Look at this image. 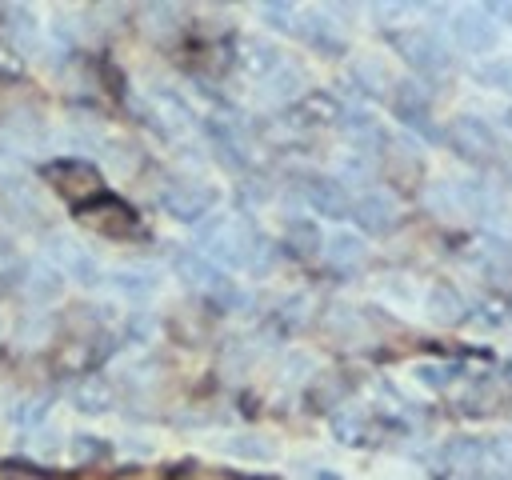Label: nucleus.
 I'll return each mask as SVG.
<instances>
[{"label":"nucleus","instance_id":"obj_17","mask_svg":"<svg viewBox=\"0 0 512 480\" xmlns=\"http://www.w3.org/2000/svg\"><path fill=\"white\" fill-rule=\"evenodd\" d=\"M320 256H324L328 264H336V268H352V264L364 260V236H360V232H348V228H336V232L324 236Z\"/></svg>","mask_w":512,"mask_h":480},{"label":"nucleus","instance_id":"obj_7","mask_svg":"<svg viewBox=\"0 0 512 480\" xmlns=\"http://www.w3.org/2000/svg\"><path fill=\"white\" fill-rule=\"evenodd\" d=\"M448 140H452V144H456V152H464L468 160H488V156H496V152H500V136H496V128H492L488 120L472 116V112H464V116H456V120H452Z\"/></svg>","mask_w":512,"mask_h":480},{"label":"nucleus","instance_id":"obj_25","mask_svg":"<svg viewBox=\"0 0 512 480\" xmlns=\"http://www.w3.org/2000/svg\"><path fill=\"white\" fill-rule=\"evenodd\" d=\"M484 460H492L500 476H512V432H500V436L484 440Z\"/></svg>","mask_w":512,"mask_h":480},{"label":"nucleus","instance_id":"obj_9","mask_svg":"<svg viewBox=\"0 0 512 480\" xmlns=\"http://www.w3.org/2000/svg\"><path fill=\"white\" fill-rule=\"evenodd\" d=\"M396 200L392 196H384V192H360V196H352V208H348V220L352 224H360V232H368V236H384V232H392L396 228Z\"/></svg>","mask_w":512,"mask_h":480},{"label":"nucleus","instance_id":"obj_14","mask_svg":"<svg viewBox=\"0 0 512 480\" xmlns=\"http://www.w3.org/2000/svg\"><path fill=\"white\" fill-rule=\"evenodd\" d=\"M24 292L36 300V304H56L64 296V276L56 264L40 260V264H28L24 268Z\"/></svg>","mask_w":512,"mask_h":480},{"label":"nucleus","instance_id":"obj_31","mask_svg":"<svg viewBox=\"0 0 512 480\" xmlns=\"http://www.w3.org/2000/svg\"><path fill=\"white\" fill-rule=\"evenodd\" d=\"M308 476H312V480H344V476H340L336 468H312Z\"/></svg>","mask_w":512,"mask_h":480},{"label":"nucleus","instance_id":"obj_32","mask_svg":"<svg viewBox=\"0 0 512 480\" xmlns=\"http://www.w3.org/2000/svg\"><path fill=\"white\" fill-rule=\"evenodd\" d=\"M0 332H4V324H0Z\"/></svg>","mask_w":512,"mask_h":480},{"label":"nucleus","instance_id":"obj_4","mask_svg":"<svg viewBox=\"0 0 512 480\" xmlns=\"http://www.w3.org/2000/svg\"><path fill=\"white\" fill-rule=\"evenodd\" d=\"M448 32H452V44L472 52V56H488L496 44H500V28L484 16V8L468 4V8H456L448 16Z\"/></svg>","mask_w":512,"mask_h":480},{"label":"nucleus","instance_id":"obj_15","mask_svg":"<svg viewBox=\"0 0 512 480\" xmlns=\"http://www.w3.org/2000/svg\"><path fill=\"white\" fill-rule=\"evenodd\" d=\"M220 452L232 460H244V464H268L276 456V444L260 432H232V436H224Z\"/></svg>","mask_w":512,"mask_h":480},{"label":"nucleus","instance_id":"obj_6","mask_svg":"<svg viewBox=\"0 0 512 480\" xmlns=\"http://www.w3.org/2000/svg\"><path fill=\"white\" fill-rule=\"evenodd\" d=\"M48 256H52V264L60 268L64 280H76V284H84V288L104 284V272H100L96 256H92L80 240H72V236H64V232L52 236V240H48Z\"/></svg>","mask_w":512,"mask_h":480},{"label":"nucleus","instance_id":"obj_19","mask_svg":"<svg viewBox=\"0 0 512 480\" xmlns=\"http://www.w3.org/2000/svg\"><path fill=\"white\" fill-rule=\"evenodd\" d=\"M340 124H344L348 140H352V144H360V148H376V144H384V128H380V120H376L372 112H364V108L344 112V116H340Z\"/></svg>","mask_w":512,"mask_h":480},{"label":"nucleus","instance_id":"obj_10","mask_svg":"<svg viewBox=\"0 0 512 480\" xmlns=\"http://www.w3.org/2000/svg\"><path fill=\"white\" fill-rule=\"evenodd\" d=\"M304 200L312 204V212L328 220H348L352 208V192L336 176H304Z\"/></svg>","mask_w":512,"mask_h":480},{"label":"nucleus","instance_id":"obj_5","mask_svg":"<svg viewBox=\"0 0 512 480\" xmlns=\"http://www.w3.org/2000/svg\"><path fill=\"white\" fill-rule=\"evenodd\" d=\"M212 204H216V192L204 188V184H192V180H172V184H164V192H160V208H164L172 220L192 224V228H196L204 216H212Z\"/></svg>","mask_w":512,"mask_h":480},{"label":"nucleus","instance_id":"obj_20","mask_svg":"<svg viewBox=\"0 0 512 480\" xmlns=\"http://www.w3.org/2000/svg\"><path fill=\"white\" fill-rule=\"evenodd\" d=\"M112 400L116 396H112V388L104 380H84V384L72 388V408L84 412V416H104L112 408Z\"/></svg>","mask_w":512,"mask_h":480},{"label":"nucleus","instance_id":"obj_29","mask_svg":"<svg viewBox=\"0 0 512 480\" xmlns=\"http://www.w3.org/2000/svg\"><path fill=\"white\" fill-rule=\"evenodd\" d=\"M60 444H64V440H60V436H52V432H44V440H40V436H36V440H32V452H36V456H40V460H52V456H56V452H60Z\"/></svg>","mask_w":512,"mask_h":480},{"label":"nucleus","instance_id":"obj_11","mask_svg":"<svg viewBox=\"0 0 512 480\" xmlns=\"http://www.w3.org/2000/svg\"><path fill=\"white\" fill-rule=\"evenodd\" d=\"M80 220L92 224V228H100V232H108V236H124V232L136 228V212H132L124 200L104 196V192H100L92 204L80 208Z\"/></svg>","mask_w":512,"mask_h":480},{"label":"nucleus","instance_id":"obj_22","mask_svg":"<svg viewBox=\"0 0 512 480\" xmlns=\"http://www.w3.org/2000/svg\"><path fill=\"white\" fill-rule=\"evenodd\" d=\"M64 448H68V456H72L76 464H92V460H104L112 444L100 440V436H92V432H76V436L64 440Z\"/></svg>","mask_w":512,"mask_h":480},{"label":"nucleus","instance_id":"obj_16","mask_svg":"<svg viewBox=\"0 0 512 480\" xmlns=\"http://www.w3.org/2000/svg\"><path fill=\"white\" fill-rule=\"evenodd\" d=\"M280 64H284V56H280V48H276V44H268V40H260V36L240 40V68H244V72H252L256 80H268Z\"/></svg>","mask_w":512,"mask_h":480},{"label":"nucleus","instance_id":"obj_28","mask_svg":"<svg viewBox=\"0 0 512 480\" xmlns=\"http://www.w3.org/2000/svg\"><path fill=\"white\" fill-rule=\"evenodd\" d=\"M484 16H488L500 32H504V28L512 32V0H488V4H484Z\"/></svg>","mask_w":512,"mask_h":480},{"label":"nucleus","instance_id":"obj_23","mask_svg":"<svg viewBox=\"0 0 512 480\" xmlns=\"http://www.w3.org/2000/svg\"><path fill=\"white\" fill-rule=\"evenodd\" d=\"M264 84H268L276 96H284V100H288V96H300L308 80H304V72H300L296 64H288V60H284V64H280V68H276V72H272Z\"/></svg>","mask_w":512,"mask_h":480},{"label":"nucleus","instance_id":"obj_24","mask_svg":"<svg viewBox=\"0 0 512 480\" xmlns=\"http://www.w3.org/2000/svg\"><path fill=\"white\" fill-rule=\"evenodd\" d=\"M456 376H460V372H456L452 364H416V368H412V380L424 384V388H432V392L448 388Z\"/></svg>","mask_w":512,"mask_h":480},{"label":"nucleus","instance_id":"obj_1","mask_svg":"<svg viewBox=\"0 0 512 480\" xmlns=\"http://www.w3.org/2000/svg\"><path fill=\"white\" fill-rule=\"evenodd\" d=\"M168 264H172V272H176L188 288L208 292V296H216V300H224V304H240V292L224 280V272H220L204 252H192V248H168Z\"/></svg>","mask_w":512,"mask_h":480},{"label":"nucleus","instance_id":"obj_26","mask_svg":"<svg viewBox=\"0 0 512 480\" xmlns=\"http://www.w3.org/2000/svg\"><path fill=\"white\" fill-rule=\"evenodd\" d=\"M332 432H336L340 440H348V444H364V440H368L364 416H336V420H332Z\"/></svg>","mask_w":512,"mask_h":480},{"label":"nucleus","instance_id":"obj_13","mask_svg":"<svg viewBox=\"0 0 512 480\" xmlns=\"http://www.w3.org/2000/svg\"><path fill=\"white\" fill-rule=\"evenodd\" d=\"M108 280V288L116 292V296H124V300H152L156 296V288H160V272L156 268H148V264H128V268H116V272H108L104 276Z\"/></svg>","mask_w":512,"mask_h":480},{"label":"nucleus","instance_id":"obj_8","mask_svg":"<svg viewBox=\"0 0 512 480\" xmlns=\"http://www.w3.org/2000/svg\"><path fill=\"white\" fill-rule=\"evenodd\" d=\"M292 32H296L308 48H316V52H324V56H340V52H344V32H340V24H336L328 12H320V8L296 12Z\"/></svg>","mask_w":512,"mask_h":480},{"label":"nucleus","instance_id":"obj_27","mask_svg":"<svg viewBox=\"0 0 512 480\" xmlns=\"http://www.w3.org/2000/svg\"><path fill=\"white\" fill-rule=\"evenodd\" d=\"M44 412H48V400H28V404H16L12 408V424H40L44 420Z\"/></svg>","mask_w":512,"mask_h":480},{"label":"nucleus","instance_id":"obj_30","mask_svg":"<svg viewBox=\"0 0 512 480\" xmlns=\"http://www.w3.org/2000/svg\"><path fill=\"white\" fill-rule=\"evenodd\" d=\"M148 316H132V324H128V336L132 340H148V332H152V324H144Z\"/></svg>","mask_w":512,"mask_h":480},{"label":"nucleus","instance_id":"obj_3","mask_svg":"<svg viewBox=\"0 0 512 480\" xmlns=\"http://www.w3.org/2000/svg\"><path fill=\"white\" fill-rule=\"evenodd\" d=\"M392 48L404 56V64H412L424 76H440L452 64L444 40L436 32H428V28H396L392 32Z\"/></svg>","mask_w":512,"mask_h":480},{"label":"nucleus","instance_id":"obj_21","mask_svg":"<svg viewBox=\"0 0 512 480\" xmlns=\"http://www.w3.org/2000/svg\"><path fill=\"white\" fill-rule=\"evenodd\" d=\"M320 244H324V232H320V224H312V220H288V248L296 252V256H320Z\"/></svg>","mask_w":512,"mask_h":480},{"label":"nucleus","instance_id":"obj_12","mask_svg":"<svg viewBox=\"0 0 512 480\" xmlns=\"http://www.w3.org/2000/svg\"><path fill=\"white\" fill-rule=\"evenodd\" d=\"M204 136H208L212 152L220 156V164H228V168H244L248 164V144H244V132L236 124L212 116V120H204Z\"/></svg>","mask_w":512,"mask_h":480},{"label":"nucleus","instance_id":"obj_18","mask_svg":"<svg viewBox=\"0 0 512 480\" xmlns=\"http://www.w3.org/2000/svg\"><path fill=\"white\" fill-rule=\"evenodd\" d=\"M424 308H428V316L436 324H460L468 316V304L452 284H432L428 296H424Z\"/></svg>","mask_w":512,"mask_h":480},{"label":"nucleus","instance_id":"obj_2","mask_svg":"<svg viewBox=\"0 0 512 480\" xmlns=\"http://www.w3.org/2000/svg\"><path fill=\"white\" fill-rule=\"evenodd\" d=\"M40 180L68 196V200H84V196H100V168L92 160H80V156H56L40 168Z\"/></svg>","mask_w":512,"mask_h":480}]
</instances>
